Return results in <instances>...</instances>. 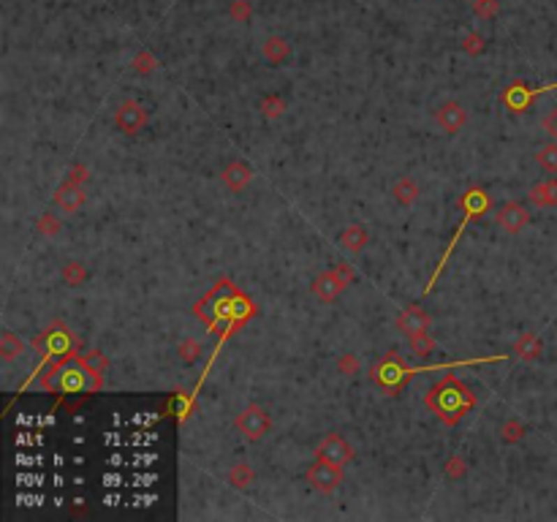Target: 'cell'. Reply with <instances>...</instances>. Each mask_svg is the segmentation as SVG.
Instances as JSON below:
<instances>
[{"label":"cell","instance_id":"obj_19","mask_svg":"<svg viewBox=\"0 0 557 522\" xmlns=\"http://www.w3.org/2000/svg\"><path fill=\"white\" fill-rule=\"evenodd\" d=\"M517 356H522V359H535L538 356V351H541V343H538V338H533V335H525L522 340H517Z\"/></svg>","mask_w":557,"mask_h":522},{"label":"cell","instance_id":"obj_16","mask_svg":"<svg viewBox=\"0 0 557 522\" xmlns=\"http://www.w3.org/2000/svg\"><path fill=\"white\" fill-rule=\"evenodd\" d=\"M22 351H25V343H22L14 332H3V335H0V356H3L6 362L17 359Z\"/></svg>","mask_w":557,"mask_h":522},{"label":"cell","instance_id":"obj_1","mask_svg":"<svg viewBox=\"0 0 557 522\" xmlns=\"http://www.w3.org/2000/svg\"><path fill=\"white\" fill-rule=\"evenodd\" d=\"M272 427V419L269 414L261 408V405H248L239 416H237V430L248 438V441H261Z\"/></svg>","mask_w":557,"mask_h":522},{"label":"cell","instance_id":"obj_18","mask_svg":"<svg viewBox=\"0 0 557 522\" xmlns=\"http://www.w3.org/2000/svg\"><path fill=\"white\" fill-rule=\"evenodd\" d=\"M535 161L544 172H557V145H544V147L535 152Z\"/></svg>","mask_w":557,"mask_h":522},{"label":"cell","instance_id":"obj_24","mask_svg":"<svg viewBox=\"0 0 557 522\" xmlns=\"http://www.w3.org/2000/svg\"><path fill=\"white\" fill-rule=\"evenodd\" d=\"M522 433H525V430H522V424H519V422H506L503 427H500V435L506 438L508 444L519 441V438H522Z\"/></svg>","mask_w":557,"mask_h":522},{"label":"cell","instance_id":"obj_21","mask_svg":"<svg viewBox=\"0 0 557 522\" xmlns=\"http://www.w3.org/2000/svg\"><path fill=\"white\" fill-rule=\"evenodd\" d=\"M131 66H133L139 74H147V71H152V68L158 66V60L152 57L150 52H139V55L133 57V63H131Z\"/></svg>","mask_w":557,"mask_h":522},{"label":"cell","instance_id":"obj_20","mask_svg":"<svg viewBox=\"0 0 557 522\" xmlns=\"http://www.w3.org/2000/svg\"><path fill=\"white\" fill-rule=\"evenodd\" d=\"M261 112H264V117L275 120V117H280L285 112V101L280 99V96H267V99L261 101Z\"/></svg>","mask_w":557,"mask_h":522},{"label":"cell","instance_id":"obj_22","mask_svg":"<svg viewBox=\"0 0 557 522\" xmlns=\"http://www.w3.org/2000/svg\"><path fill=\"white\" fill-rule=\"evenodd\" d=\"M231 20L248 22V20H251V3H248V0H234V3H231Z\"/></svg>","mask_w":557,"mask_h":522},{"label":"cell","instance_id":"obj_12","mask_svg":"<svg viewBox=\"0 0 557 522\" xmlns=\"http://www.w3.org/2000/svg\"><path fill=\"white\" fill-rule=\"evenodd\" d=\"M367 242H370V234H367L364 226H359V224H351L343 234H340V245L348 250V253H359Z\"/></svg>","mask_w":557,"mask_h":522},{"label":"cell","instance_id":"obj_15","mask_svg":"<svg viewBox=\"0 0 557 522\" xmlns=\"http://www.w3.org/2000/svg\"><path fill=\"white\" fill-rule=\"evenodd\" d=\"M392 196L400 201V204H413L419 199V185L413 182V177H400L394 185H392Z\"/></svg>","mask_w":557,"mask_h":522},{"label":"cell","instance_id":"obj_29","mask_svg":"<svg viewBox=\"0 0 557 522\" xmlns=\"http://www.w3.org/2000/svg\"><path fill=\"white\" fill-rule=\"evenodd\" d=\"M476 14H484V17H495L498 14V3L495 0H476Z\"/></svg>","mask_w":557,"mask_h":522},{"label":"cell","instance_id":"obj_14","mask_svg":"<svg viewBox=\"0 0 557 522\" xmlns=\"http://www.w3.org/2000/svg\"><path fill=\"white\" fill-rule=\"evenodd\" d=\"M228 481H231V487H237V490H248L251 484L255 481V471L251 463H245V460H239V463H234L231 465V471H228Z\"/></svg>","mask_w":557,"mask_h":522},{"label":"cell","instance_id":"obj_9","mask_svg":"<svg viewBox=\"0 0 557 522\" xmlns=\"http://www.w3.org/2000/svg\"><path fill=\"white\" fill-rule=\"evenodd\" d=\"M343 289H346V283H343V277L334 273V270L318 275L313 280V294L321 299V302H334V299L343 294Z\"/></svg>","mask_w":557,"mask_h":522},{"label":"cell","instance_id":"obj_25","mask_svg":"<svg viewBox=\"0 0 557 522\" xmlns=\"http://www.w3.org/2000/svg\"><path fill=\"white\" fill-rule=\"evenodd\" d=\"M38 231H41V234H57V231H60V221H57V218H54V215H41V218H38Z\"/></svg>","mask_w":557,"mask_h":522},{"label":"cell","instance_id":"obj_17","mask_svg":"<svg viewBox=\"0 0 557 522\" xmlns=\"http://www.w3.org/2000/svg\"><path fill=\"white\" fill-rule=\"evenodd\" d=\"M63 280H66V286H82L87 280V267L79 261H68L63 267Z\"/></svg>","mask_w":557,"mask_h":522},{"label":"cell","instance_id":"obj_26","mask_svg":"<svg viewBox=\"0 0 557 522\" xmlns=\"http://www.w3.org/2000/svg\"><path fill=\"white\" fill-rule=\"evenodd\" d=\"M446 476H449V479H462V476H465V460H462V457H449Z\"/></svg>","mask_w":557,"mask_h":522},{"label":"cell","instance_id":"obj_23","mask_svg":"<svg viewBox=\"0 0 557 522\" xmlns=\"http://www.w3.org/2000/svg\"><path fill=\"white\" fill-rule=\"evenodd\" d=\"M410 346L416 348V354H419V356H427V354L432 351L430 335H427V332H424V335H413V338H410Z\"/></svg>","mask_w":557,"mask_h":522},{"label":"cell","instance_id":"obj_27","mask_svg":"<svg viewBox=\"0 0 557 522\" xmlns=\"http://www.w3.org/2000/svg\"><path fill=\"white\" fill-rule=\"evenodd\" d=\"M340 373H346V375L359 373V359H356L354 354H343V356H340Z\"/></svg>","mask_w":557,"mask_h":522},{"label":"cell","instance_id":"obj_11","mask_svg":"<svg viewBox=\"0 0 557 522\" xmlns=\"http://www.w3.org/2000/svg\"><path fill=\"white\" fill-rule=\"evenodd\" d=\"M530 201L535 207H557V177H549L530 188Z\"/></svg>","mask_w":557,"mask_h":522},{"label":"cell","instance_id":"obj_13","mask_svg":"<svg viewBox=\"0 0 557 522\" xmlns=\"http://www.w3.org/2000/svg\"><path fill=\"white\" fill-rule=\"evenodd\" d=\"M261 55L269 60V63H283L288 55H291V44L283 38V36H272V38H267L264 41V47H261Z\"/></svg>","mask_w":557,"mask_h":522},{"label":"cell","instance_id":"obj_28","mask_svg":"<svg viewBox=\"0 0 557 522\" xmlns=\"http://www.w3.org/2000/svg\"><path fill=\"white\" fill-rule=\"evenodd\" d=\"M199 351H202V346H199V343L188 340V343H182V346H179V356H182L185 362H193V359L199 356Z\"/></svg>","mask_w":557,"mask_h":522},{"label":"cell","instance_id":"obj_32","mask_svg":"<svg viewBox=\"0 0 557 522\" xmlns=\"http://www.w3.org/2000/svg\"><path fill=\"white\" fill-rule=\"evenodd\" d=\"M84 177H87V169H84V166H74V172H71V177H68V182L82 185V182H84Z\"/></svg>","mask_w":557,"mask_h":522},{"label":"cell","instance_id":"obj_8","mask_svg":"<svg viewBox=\"0 0 557 522\" xmlns=\"http://www.w3.org/2000/svg\"><path fill=\"white\" fill-rule=\"evenodd\" d=\"M221 180H223V185H226L231 194H239V191H245L251 185L253 172H251V166L245 161H231L226 169H223V174H221Z\"/></svg>","mask_w":557,"mask_h":522},{"label":"cell","instance_id":"obj_31","mask_svg":"<svg viewBox=\"0 0 557 522\" xmlns=\"http://www.w3.org/2000/svg\"><path fill=\"white\" fill-rule=\"evenodd\" d=\"M334 273L343 277V283H346V286H348V283L354 280V270H351L348 264H337V267H334Z\"/></svg>","mask_w":557,"mask_h":522},{"label":"cell","instance_id":"obj_7","mask_svg":"<svg viewBox=\"0 0 557 522\" xmlns=\"http://www.w3.org/2000/svg\"><path fill=\"white\" fill-rule=\"evenodd\" d=\"M397 329L406 332L408 338H413V335H424V332L430 329V316H427L422 307L410 305V307H406V310L397 316Z\"/></svg>","mask_w":557,"mask_h":522},{"label":"cell","instance_id":"obj_3","mask_svg":"<svg viewBox=\"0 0 557 522\" xmlns=\"http://www.w3.org/2000/svg\"><path fill=\"white\" fill-rule=\"evenodd\" d=\"M315 454H318L321 460H329L334 465H343V468H346V465L351 463V457H354V449H351V444H348L343 435L329 433V435H324V438L318 441Z\"/></svg>","mask_w":557,"mask_h":522},{"label":"cell","instance_id":"obj_10","mask_svg":"<svg viewBox=\"0 0 557 522\" xmlns=\"http://www.w3.org/2000/svg\"><path fill=\"white\" fill-rule=\"evenodd\" d=\"M84 188L82 185H76V182H68L66 180V185H60L57 188V194H54V204H57V210H63L66 215H71L76 212L82 204H84Z\"/></svg>","mask_w":557,"mask_h":522},{"label":"cell","instance_id":"obj_5","mask_svg":"<svg viewBox=\"0 0 557 522\" xmlns=\"http://www.w3.org/2000/svg\"><path fill=\"white\" fill-rule=\"evenodd\" d=\"M528 221H530V212L519 201H506L498 210V224H500V229H506L508 234H519L528 226Z\"/></svg>","mask_w":557,"mask_h":522},{"label":"cell","instance_id":"obj_30","mask_svg":"<svg viewBox=\"0 0 557 522\" xmlns=\"http://www.w3.org/2000/svg\"><path fill=\"white\" fill-rule=\"evenodd\" d=\"M465 50L470 52V55H476V52H482V50H484V41H482V36H468V38H465Z\"/></svg>","mask_w":557,"mask_h":522},{"label":"cell","instance_id":"obj_6","mask_svg":"<svg viewBox=\"0 0 557 522\" xmlns=\"http://www.w3.org/2000/svg\"><path fill=\"white\" fill-rule=\"evenodd\" d=\"M435 123L440 131H446V133H456L462 125L468 123V112L462 109V103H456V101H446L443 106H438V112H435Z\"/></svg>","mask_w":557,"mask_h":522},{"label":"cell","instance_id":"obj_4","mask_svg":"<svg viewBox=\"0 0 557 522\" xmlns=\"http://www.w3.org/2000/svg\"><path fill=\"white\" fill-rule=\"evenodd\" d=\"M114 120H117V128L123 131V133H139L144 123H147V112H144V106L142 103H136V101H123L120 106H117V112H114Z\"/></svg>","mask_w":557,"mask_h":522},{"label":"cell","instance_id":"obj_2","mask_svg":"<svg viewBox=\"0 0 557 522\" xmlns=\"http://www.w3.org/2000/svg\"><path fill=\"white\" fill-rule=\"evenodd\" d=\"M307 481L318 490V493H334L343 481V465H334L329 460H315L310 468H307Z\"/></svg>","mask_w":557,"mask_h":522}]
</instances>
